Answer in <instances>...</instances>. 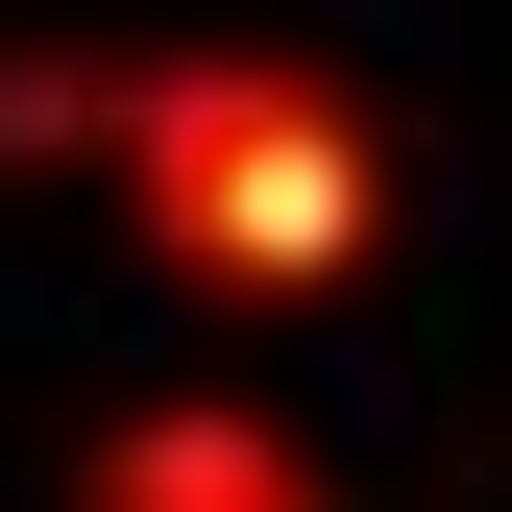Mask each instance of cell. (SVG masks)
Segmentation results:
<instances>
[{
	"mask_svg": "<svg viewBox=\"0 0 512 512\" xmlns=\"http://www.w3.org/2000/svg\"><path fill=\"white\" fill-rule=\"evenodd\" d=\"M122 244L171 293L317 317L391 269V98L317 74V49H122V147H98Z\"/></svg>",
	"mask_w": 512,
	"mask_h": 512,
	"instance_id": "obj_1",
	"label": "cell"
},
{
	"mask_svg": "<svg viewBox=\"0 0 512 512\" xmlns=\"http://www.w3.org/2000/svg\"><path fill=\"white\" fill-rule=\"evenodd\" d=\"M74 512H342V488H317L293 415H244V391H147V415L74 439Z\"/></svg>",
	"mask_w": 512,
	"mask_h": 512,
	"instance_id": "obj_2",
	"label": "cell"
},
{
	"mask_svg": "<svg viewBox=\"0 0 512 512\" xmlns=\"http://www.w3.org/2000/svg\"><path fill=\"white\" fill-rule=\"evenodd\" d=\"M122 147V49H0V171H98Z\"/></svg>",
	"mask_w": 512,
	"mask_h": 512,
	"instance_id": "obj_3",
	"label": "cell"
}]
</instances>
